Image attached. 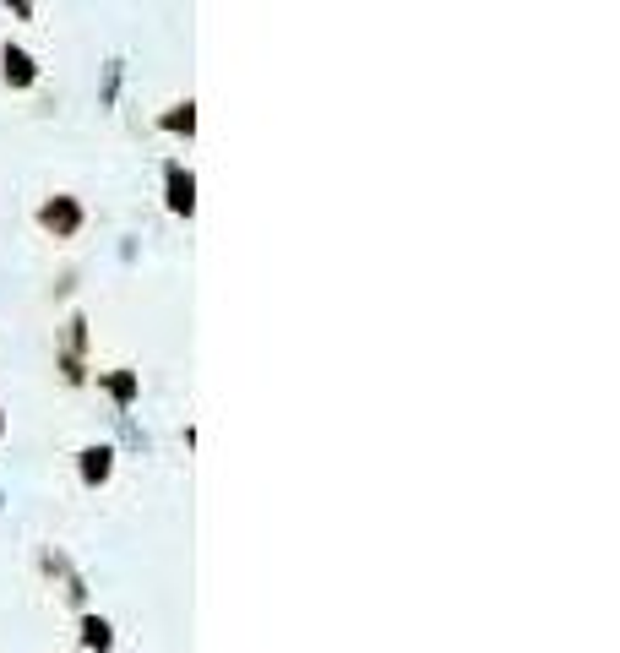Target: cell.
Wrapping results in <instances>:
<instances>
[{"label":"cell","instance_id":"1","mask_svg":"<svg viewBox=\"0 0 620 653\" xmlns=\"http://www.w3.org/2000/svg\"><path fill=\"white\" fill-rule=\"evenodd\" d=\"M33 218H39V229L49 234V240H77L82 224H88V207H82L71 191H55V196H44V202H39V213H33Z\"/></svg>","mask_w":620,"mask_h":653},{"label":"cell","instance_id":"2","mask_svg":"<svg viewBox=\"0 0 620 653\" xmlns=\"http://www.w3.org/2000/svg\"><path fill=\"white\" fill-rule=\"evenodd\" d=\"M39 60H33V49L28 44H17V39H6L0 44V88H11V93H33L39 88Z\"/></svg>","mask_w":620,"mask_h":653},{"label":"cell","instance_id":"3","mask_svg":"<svg viewBox=\"0 0 620 653\" xmlns=\"http://www.w3.org/2000/svg\"><path fill=\"white\" fill-rule=\"evenodd\" d=\"M164 207L175 218H191L196 213V175L180 164V158H175V164H164Z\"/></svg>","mask_w":620,"mask_h":653},{"label":"cell","instance_id":"4","mask_svg":"<svg viewBox=\"0 0 620 653\" xmlns=\"http://www.w3.org/2000/svg\"><path fill=\"white\" fill-rule=\"evenodd\" d=\"M158 131H169V137H196V104L191 98H180V104H169L164 115H158Z\"/></svg>","mask_w":620,"mask_h":653},{"label":"cell","instance_id":"5","mask_svg":"<svg viewBox=\"0 0 620 653\" xmlns=\"http://www.w3.org/2000/svg\"><path fill=\"white\" fill-rule=\"evenodd\" d=\"M77 468H82V485H104V479L109 474H115V452H109V447H82L77 452Z\"/></svg>","mask_w":620,"mask_h":653},{"label":"cell","instance_id":"6","mask_svg":"<svg viewBox=\"0 0 620 653\" xmlns=\"http://www.w3.org/2000/svg\"><path fill=\"white\" fill-rule=\"evenodd\" d=\"M82 648H93V653H109V648H115V632H109L104 615H88V621H82Z\"/></svg>","mask_w":620,"mask_h":653},{"label":"cell","instance_id":"7","mask_svg":"<svg viewBox=\"0 0 620 653\" xmlns=\"http://www.w3.org/2000/svg\"><path fill=\"white\" fill-rule=\"evenodd\" d=\"M0 6H6L17 22H33V0H0Z\"/></svg>","mask_w":620,"mask_h":653},{"label":"cell","instance_id":"8","mask_svg":"<svg viewBox=\"0 0 620 653\" xmlns=\"http://www.w3.org/2000/svg\"><path fill=\"white\" fill-rule=\"evenodd\" d=\"M0 436H6V420H0Z\"/></svg>","mask_w":620,"mask_h":653}]
</instances>
